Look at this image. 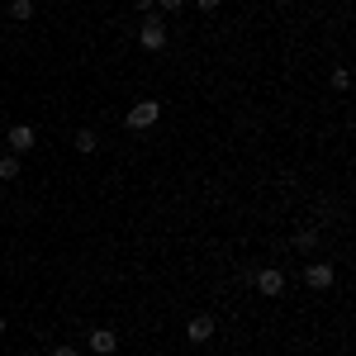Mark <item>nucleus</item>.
I'll list each match as a JSON object with an SVG mask.
<instances>
[{
  "mask_svg": "<svg viewBox=\"0 0 356 356\" xmlns=\"http://www.w3.org/2000/svg\"><path fill=\"white\" fill-rule=\"evenodd\" d=\"M332 86H337V90H347V86H352V76H347V67H337V72H332Z\"/></svg>",
  "mask_w": 356,
  "mask_h": 356,
  "instance_id": "obj_13",
  "label": "nucleus"
},
{
  "mask_svg": "<svg viewBox=\"0 0 356 356\" xmlns=\"http://www.w3.org/2000/svg\"><path fill=\"white\" fill-rule=\"evenodd\" d=\"M0 134H5V119H0Z\"/></svg>",
  "mask_w": 356,
  "mask_h": 356,
  "instance_id": "obj_17",
  "label": "nucleus"
},
{
  "mask_svg": "<svg viewBox=\"0 0 356 356\" xmlns=\"http://www.w3.org/2000/svg\"><path fill=\"white\" fill-rule=\"evenodd\" d=\"M86 347H90L95 356H114L119 352V332L114 328H90L86 332Z\"/></svg>",
  "mask_w": 356,
  "mask_h": 356,
  "instance_id": "obj_6",
  "label": "nucleus"
},
{
  "mask_svg": "<svg viewBox=\"0 0 356 356\" xmlns=\"http://www.w3.org/2000/svg\"><path fill=\"white\" fill-rule=\"evenodd\" d=\"M0 138H5V147H10L15 157L33 147V129H29V124H15V129H5V134H0Z\"/></svg>",
  "mask_w": 356,
  "mask_h": 356,
  "instance_id": "obj_7",
  "label": "nucleus"
},
{
  "mask_svg": "<svg viewBox=\"0 0 356 356\" xmlns=\"http://www.w3.org/2000/svg\"><path fill=\"white\" fill-rule=\"evenodd\" d=\"M53 356H81V352H76L72 342H57V347H53Z\"/></svg>",
  "mask_w": 356,
  "mask_h": 356,
  "instance_id": "obj_14",
  "label": "nucleus"
},
{
  "mask_svg": "<svg viewBox=\"0 0 356 356\" xmlns=\"http://www.w3.org/2000/svg\"><path fill=\"white\" fill-rule=\"evenodd\" d=\"M138 48H143V53H162L166 48V19L157 10L143 15V24H138Z\"/></svg>",
  "mask_w": 356,
  "mask_h": 356,
  "instance_id": "obj_1",
  "label": "nucleus"
},
{
  "mask_svg": "<svg viewBox=\"0 0 356 356\" xmlns=\"http://www.w3.org/2000/svg\"><path fill=\"white\" fill-rule=\"evenodd\" d=\"M181 5H186V0H152V10H157V15H176Z\"/></svg>",
  "mask_w": 356,
  "mask_h": 356,
  "instance_id": "obj_12",
  "label": "nucleus"
},
{
  "mask_svg": "<svg viewBox=\"0 0 356 356\" xmlns=\"http://www.w3.org/2000/svg\"><path fill=\"white\" fill-rule=\"evenodd\" d=\"M72 147H76L81 157H90V152L100 147V138H95V129H76V138H72Z\"/></svg>",
  "mask_w": 356,
  "mask_h": 356,
  "instance_id": "obj_8",
  "label": "nucleus"
},
{
  "mask_svg": "<svg viewBox=\"0 0 356 356\" xmlns=\"http://www.w3.org/2000/svg\"><path fill=\"white\" fill-rule=\"evenodd\" d=\"M290 243H295V252H304V257H309V252H318V233H314V228H300Z\"/></svg>",
  "mask_w": 356,
  "mask_h": 356,
  "instance_id": "obj_9",
  "label": "nucleus"
},
{
  "mask_svg": "<svg viewBox=\"0 0 356 356\" xmlns=\"http://www.w3.org/2000/svg\"><path fill=\"white\" fill-rule=\"evenodd\" d=\"M15 176H19V157L5 152V157H0V181H15Z\"/></svg>",
  "mask_w": 356,
  "mask_h": 356,
  "instance_id": "obj_11",
  "label": "nucleus"
},
{
  "mask_svg": "<svg viewBox=\"0 0 356 356\" xmlns=\"http://www.w3.org/2000/svg\"><path fill=\"white\" fill-rule=\"evenodd\" d=\"M134 10L138 15H152V0H134Z\"/></svg>",
  "mask_w": 356,
  "mask_h": 356,
  "instance_id": "obj_16",
  "label": "nucleus"
},
{
  "mask_svg": "<svg viewBox=\"0 0 356 356\" xmlns=\"http://www.w3.org/2000/svg\"><path fill=\"white\" fill-rule=\"evenodd\" d=\"M219 5H223V0H195V10H204V15H214Z\"/></svg>",
  "mask_w": 356,
  "mask_h": 356,
  "instance_id": "obj_15",
  "label": "nucleus"
},
{
  "mask_svg": "<svg viewBox=\"0 0 356 356\" xmlns=\"http://www.w3.org/2000/svg\"><path fill=\"white\" fill-rule=\"evenodd\" d=\"M162 119V100H138L134 110L124 114V129H134V134H143V129H152Z\"/></svg>",
  "mask_w": 356,
  "mask_h": 356,
  "instance_id": "obj_2",
  "label": "nucleus"
},
{
  "mask_svg": "<svg viewBox=\"0 0 356 356\" xmlns=\"http://www.w3.org/2000/svg\"><path fill=\"white\" fill-rule=\"evenodd\" d=\"M186 342H191V347L214 342V314H195L191 323H186Z\"/></svg>",
  "mask_w": 356,
  "mask_h": 356,
  "instance_id": "obj_4",
  "label": "nucleus"
},
{
  "mask_svg": "<svg viewBox=\"0 0 356 356\" xmlns=\"http://www.w3.org/2000/svg\"><path fill=\"white\" fill-rule=\"evenodd\" d=\"M252 285H257V295L280 300V295H285V271H280V266H261V271L252 275Z\"/></svg>",
  "mask_w": 356,
  "mask_h": 356,
  "instance_id": "obj_3",
  "label": "nucleus"
},
{
  "mask_svg": "<svg viewBox=\"0 0 356 356\" xmlns=\"http://www.w3.org/2000/svg\"><path fill=\"white\" fill-rule=\"evenodd\" d=\"M10 19L29 24V19H33V0H10Z\"/></svg>",
  "mask_w": 356,
  "mask_h": 356,
  "instance_id": "obj_10",
  "label": "nucleus"
},
{
  "mask_svg": "<svg viewBox=\"0 0 356 356\" xmlns=\"http://www.w3.org/2000/svg\"><path fill=\"white\" fill-rule=\"evenodd\" d=\"M332 280H337L332 261H309V266H304V285H309V290H332Z\"/></svg>",
  "mask_w": 356,
  "mask_h": 356,
  "instance_id": "obj_5",
  "label": "nucleus"
},
{
  "mask_svg": "<svg viewBox=\"0 0 356 356\" xmlns=\"http://www.w3.org/2000/svg\"><path fill=\"white\" fill-rule=\"evenodd\" d=\"M0 332H5V318H0Z\"/></svg>",
  "mask_w": 356,
  "mask_h": 356,
  "instance_id": "obj_18",
  "label": "nucleus"
}]
</instances>
